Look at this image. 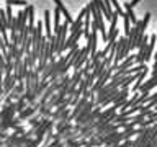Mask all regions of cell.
Here are the masks:
<instances>
[{
	"label": "cell",
	"instance_id": "9c48e42d",
	"mask_svg": "<svg viewBox=\"0 0 157 147\" xmlns=\"http://www.w3.org/2000/svg\"><path fill=\"white\" fill-rule=\"evenodd\" d=\"M0 23H2V26L7 29L10 24H8V20H7V12L5 10H0Z\"/></svg>",
	"mask_w": 157,
	"mask_h": 147
},
{
	"label": "cell",
	"instance_id": "ba28073f",
	"mask_svg": "<svg viewBox=\"0 0 157 147\" xmlns=\"http://www.w3.org/2000/svg\"><path fill=\"white\" fill-rule=\"evenodd\" d=\"M28 26L34 29V7L28 5Z\"/></svg>",
	"mask_w": 157,
	"mask_h": 147
},
{
	"label": "cell",
	"instance_id": "8992f818",
	"mask_svg": "<svg viewBox=\"0 0 157 147\" xmlns=\"http://www.w3.org/2000/svg\"><path fill=\"white\" fill-rule=\"evenodd\" d=\"M146 75H147V70H144V72H141V74H137L136 83H134V85H132V90H134V92H137V90H139V88L142 87V83H144V82H142V80H144V78H146Z\"/></svg>",
	"mask_w": 157,
	"mask_h": 147
},
{
	"label": "cell",
	"instance_id": "8fae6325",
	"mask_svg": "<svg viewBox=\"0 0 157 147\" xmlns=\"http://www.w3.org/2000/svg\"><path fill=\"white\" fill-rule=\"evenodd\" d=\"M155 66H157V52L154 54V67H155Z\"/></svg>",
	"mask_w": 157,
	"mask_h": 147
},
{
	"label": "cell",
	"instance_id": "277c9868",
	"mask_svg": "<svg viewBox=\"0 0 157 147\" xmlns=\"http://www.w3.org/2000/svg\"><path fill=\"white\" fill-rule=\"evenodd\" d=\"M134 64H136V54H134V56L131 54V56H128V57L124 59V61H123V62L120 64V66H118V69H116V70H126V69L132 67Z\"/></svg>",
	"mask_w": 157,
	"mask_h": 147
},
{
	"label": "cell",
	"instance_id": "4fadbf2b",
	"mask_svg": "<svg viewBox=\"0 0 157 147\" xmlns=\"http://www.w3.org/2000/svg\"><path fill=\"white\" fill-rule=\"evenodd\" d=\"M5 2H7V0H5Z\"/></svg>",
	"mask_w": 157,
	"mask_h": 147
},
{
	"label": "cell",
	"instance_id": "30bf717a",
	"mask_svg": "<svg viewBox=\"0 0 157 147\" xmlns=\"http://www.w3.org/2000/svg\"><path fill=\"white\" fill-rule=\"evenodd\" d=\"M7 5H17V7H25L26 5V0H10V2H7Z\"/></svg>",
	"mask_w": 157,
	"mask_h": 147
},
{
	"label": "cell",
	"instance_id": "52a82bcc",
	"mask_svg": "<svg viewBox=\"0 0 157 147\" xmlns=\"http://www.w3.org/2000/svg\"><path fill=\"white\" fill-rule=\"evenodd\" d=\"M83 26H82V21L80 20H74V23H71V26H69V34H74V33H77V31H80Z\"/></svg>",
	"mask_w": 157,
	"mask_h": 147
},
{
	"label": "cell",
	"instance_id": "5b68a950",
	"mask_svg": "<svg viewBox=\"0 0 157 147\" xmlns=\"http://www.w3.org/2000/svg\"><path fill=\"white\" fill-rule=\"evenodd\" d=\"M124 13H126V17L131 20V23L134 24V26L139 23V21H137V18H136V15H134V12H132V7L129 3H124Z\"/></svg>",
	"mask_w": 157,
	"mask_h": 147
},
{
	"label": "cell",
	"instance_id": "7a4b0ae2",
	"mask_svg": "<svg viewBox=\"0 0 157 147\" xmlns=\"http://www.w3.org/2000/svg\"><path fill=\"white\" fill-rule=\"evenodd\" d=\"M44 29H46V38L51 39L54 34H52V26H51V12L46 10L44 12Z\"/></svg>",
	"mask_w": 157,
	"mask_h": 147
},
{
	"label": "cell",
	"instance_id": "6da1fadb",
	"mask_svg": "<svg viewBox=\"0 0 157 147\" xmlns=\"http://www.w3.org/2000/svg\"><path fill=\"white\" fill-rule=\"evenodd\" d=\"M95 106H97V103H95V100H93V98L87 101V105L83 106V110H82L80 113H78V116L75 118V121H77V124H78V126H82L83 119H85V118H87V116L93 111V108H95Z\"/></svg>",
	"mask_w": 157,
	"mask_h": 147
},
{
	"label": "cell",
	"instance_id": "3957f363",
	"mask_svg": "<svg viewBox=\"0 0 157 147\" xmlns=\"http://www.w3.org/2000/svg\"><path fill=\"white\" fill-rule=\"evenodd\" d=\"M52 2L56 3V7H57L59 10H61V13H62V17L66 18V21H67L69 24H71V23H74V18L71 17V13H69V10H67L66 7H64V3L61 2V0H52Z\"/></svg>",
	"mask_w": 157,
	"mask_h": 147
},
{
	"label": "cell",
	"instance_id": "7c38bea8",
	"mask_svg": "<svg viewBox=\"0 0 157 147\" xmlns=\"http://www.w3.org/2000/svg\"><path fill=\"white\" fill-rule=\"evenodd\" d=\"M7 2H10V0H7Z\"/></svg>",
	"mask_w": 157,
	"mask_h": 147
}]
</instances>
